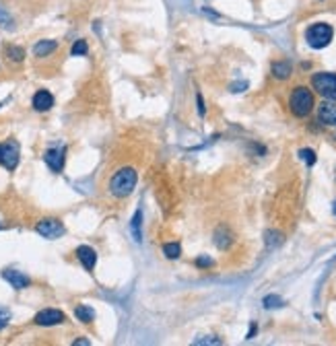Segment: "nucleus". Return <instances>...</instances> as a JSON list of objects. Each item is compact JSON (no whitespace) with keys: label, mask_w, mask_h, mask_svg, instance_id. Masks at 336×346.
<instances>
[{"label":"nucleus","mask_w":336,"mask_h":346,"mask_svg":"<svg viewBox=\"0 0 336 346\" xmlns=\"http://www.w3.org/2000/svg\"><path fill=\"white\" fill-rule=\"evenodd\" d=\"M136 171L132 167H122L114 173V177H111V182H109V192L114 194L116 198H126V196H130L132 190L136 188Z\"/></svg>","instance_id":"obj_1"},{"label":"nucleus","mask_w":336,"mask_h":346,"mask_svg":"<svg viewBox=\"0 0 336 346\" xmlns=\"http://www.w3.org/2000/svg\"><path fill=\"white\" fill-rule=\"evenodd\" d=\"M289 107H291L293 116H297V118L310 116L314 109V93L307 87H295L289 97Z\"/></svg>","instance_id":"obj_2"},{"label":"nucleus","mask_w":336,"mask_h":346,"mask_svg":"<svg viewBox=\"0 0 336 346\" xmlns=\"http://www.w3.org/2000/svg\"><path fill=\"white\" fill-rule=\"evenodd\" d=\"M332 37H334V29L328 23H314L312 27H307V31H305V41L314 50H322V48L330 46Z\"/></svg>","instance_id":"obj_3"},{"label":"nucleus","mask_w":336,"mask_h":346,"mask_svg":"<svg viewBox=\"0 0 336 346\" xmlns=\"http://www.w3.org/2000/svg\"><path fill=\"white\" fill-rule=\"evenodd\" d=\"M312 87L324 99L336 101V74L334 72H316L312 76Z\"/></svg>","instance_id":"obj_4"},{"label":"nucleus","mask_w":336,"mask_h":346,"mask_svg":"<svg viewBox=\"0 0 336 346\" xmlns=\"http://www.w3.org/2000/svg\"><path fill=\"white\" fill-rule=\"evenodd\" d=\"M35 231L46 239H58L64 235V225L58 218H44L35 225Z\"/></svg>","instance_id":"obj_5"},{"label":"nucleus","mask_w":336,"mask_h":346,"mask_svg":"<svg viewBox=\"0 0 336 346\" xmlns=\"http://www.w3.org/2000/svg\"><path fill=\"white\" fill-rule=\"evenodd\" d=\"M19 144L17 140H8L6 144H2V153H0V163L4 165L8 171H12L19 165Z\"/></svg>","instance_id":"obj_6"},{"label":"nucleus","mask_w":336,"mask_h":346,"mask_svg":"<svg viewBox=\"0 0 336 346\" xmlns=\"http://www.w3.org/2000/svg\"><path fill=\"white\" fill-rule=\"evenodd\" d=\"M64 155H66V148L62 146H56V148H50V150H46V155H44V161L48 163V167L52 169V171H62L64 169Z\"/></svg>","instance_id":"obj_7"},{"label":"nucleus","mask_w":336,"mask_h":346,"mask_svg":"<svg viewBox=\"0 0 336 346\" xmlns=\"http://www.w3.org/2000/svg\"><path fill=\"white\" fill-rule=\"evenodd\" d=\"M64 322V313L58 311V309H44V311H39L35 315V324L37 326H58Z\"/></svg>","instance_id":"obj_8"},{"label":"nucleus","mask_w":336,"mask_h":346,"mask_svg":"<svg viewBox=\"0 0 336 346\" xmlns=\"http://www.w3.org/2000/svg\"><path fill=\"white\" fill-rule=\"evenodd\" d=\"M2 278L6 282H10V286L15 288V290H23V288H27V286L31 284L29 276H25L23 272H17V270H4L2 272Z\"/></svg>","instance_id":"obj_9"},{"label":"nucleus","mask_w":336,"mask_h":346,"mask_svg":"<svg viewBox=\"0 0 336 346\" xmlns=\"http://www.w3.org/2000/svg\"><path fill=\"white\" fill-rule=\"evenodd\" d=\"M318 118L322 124H326V126H336V103L326 99L318 107Z\"/></svg>","instance_id":"obj_10"},{"label":"nucleus","mask_w":336,"mask_h":346,"mask_svg":"<svg viewBox=\"0 0 336 346\" xmlns=\"http://www.w3.org/2000/svg\"><path fill=\"white\" fill-rule=\"evenodd\" d=\"M31 103H33L35 112H48V109L54 107V95L50 91H46V89H41V91H37L33 95V101Z\"/></svg>","instance_id":"obj_11"},{"label":"nucleus","mask_w":336,"mask_h":346,"mask_svg":"<svg viewBox=\"0 0 336 346\" xmlns=\"http://www.w3.org/2000/svg\"><path fill=\"white\" fill-rule=\"evenodd\" d=\"M77 258L81 260V264L85 266V270H89V272L97 264V254H95L93 247H89V245H79L77 247Z\"/></svg>","instance_id":"obj_12"},{"label":"nucleus","mask_w":336,"mask_h":346,"mask_svg":"<svg viewBox=\"0 0 336 346\" xmlns=\"http://www.w3.org/2000/svg\"><path fill=\"white\" fill-rule=\"evenodd\" d=\"M56 48H58V44H56L54 39H41V41H37V44H35L33 54H35L37 58H46V56H50Z\"/></svg>","instance_id":"obj_13"},{"label":"nucleus","mask_w":336,"mask_h":346,"mask_svg":"<svg viewBox=\"0 0 336 346\" xmlns=\"http://www.w3.org/2000/svg\"><path fill=\"white\" fill-rule=\"evenodd\" d=\"M75 315H77V320L83 322V324H91V322L95 320V311H93V307H89V305H79V307L75 309Z\"/></svg>","instance_id":"obj_14"},{"label":"nucleus","mask_w":336,"mask_h":346,"mask_svg":"<svg viewBox=\"0 0 336 346\" xmlns=\"http://www.w3.org/2000/svg\"><path fill=\"white\" fill-rule=\"evenodd\" d=\"M272 74H274L276 78H281V80L289 78V76H291V64L285 62V60L274 62V64H272Z\"/></svg>","instance_id":"obj_15"},{"label":"nucleus","mask_w":336,"mask_h":346,"mask_svg":"<svg viewBox=\"0 0 336 346\" xmlns=\"http://www.w3.org/2000/svg\"><path fill=\"white\" fill-rule=\"evenodd\" d=\"M6 56H8V60H12V62H23L25 50L19 48V46H8V48H6Z\"/></svg>","instance_id":"obj_16"},{"label":"nucleus","mask_w":336,"mask_h":346,"mask_svg":"<svg viewBox=\"0 0 336 346\" xmlns=\"http://www.w3.org/2000/svg\"><path fill=\"white\" fill-rule=\"evenodd\" d=\"M163 254L169 258V260H175L181 254V247H179V243H165L163 245Z\"/></svg>","instance_id":"obj_17"},{"label":"nucleus","mask_w":336,"mask_h":346,"mask_svg":"<svg viewBox=\"0 0 336 346\" xmlns=\"http://www.w3.org/2000/svg\"><path fill=\"white\" fill-rule=\"evenodd\" d=\"M141 218H143V210H136V214H134V218H132V225H130L136 241L143 239V235H141Z\"/></svg>","instance_id":"obj_18"},{"label":"nucleus","mask_w":336,"mask_h":346,"mask_svg":"<svg viewBox=\"0 0 336 346\" xmlns=\"http://www.w3.org/2000/svg\"><path fill=\"white\" fill-rule=\"evenodd\" d=\"M264 307L266 309H274V307H281L283 305V299L278 297V295H268V297H264Z\"/></svg>","instance_id":"obj_19"},{"label":"nucleus","mask_w":336,"mask_h":346,"mask_svg":"<svg viewBox=\"0 0 336 346\" xmlns=\"http://www.w3.org/2000/svg\"><path fill=\"white\" fill-rule=\"evenodd\" d=\"M87 52H89V46H87V41H83V39L75 41V46H73V50H71L73 56H85Z\"/></svg>","instance_id":"obj_20"},{"label":"nucleus","mask_w":336,"mask_h":346,"mask_svg":"<svg viewBox=\"0 0 336 346\" xmlns=\"http://www.w3.org/2000/svg\"><path fill=\"white\" fill-rule=\"evenodd\" d=\"M301 159L307 163V165H314L316 163V153H314V150L312 148H301Z\"/></svg>","instance_id":"obj_21"},{"label":"nucleus","mask_w":336,"mask_h":346,"mask_svg":"<svg viewBox=\"0 0 336 346\" xmlns=\"http://www.w3.org/2000/svg\"><path fill=\"white\" fill-rule=\"evenodd\" d=\"M0 25H2V27H12V19H10L8 10L2 4H0Z\"/></svg>","instance_id":"obj_22"},{"label":"nucleus","mask_w":336,"mask_h":346,"mask_svg":"<svg viewBox=\"0 0 336 346\" xmlns=\"http://www.w3.org/2000/svg\"><path fill=\"white\" fill-rule=\"evenodd\" d=\"M196 266H200V268H208V266H213V260H211V258H206V256H202V258L196 260Z\"/></svg>","instance_id":"obj_23"},{"label":"nucleus","mask_w":336,"mask_h":346,"mask_svg":"<svg viewBox=\"0 0 336 346\" xmlns=\"http://www.w3.org/2000/svg\"><path fill=\"white\" fill-rule=\"evenodd\" d=\"M10 322V313L8 311H4V309H0V330H2L6 324Z\"/></svg>","instance_id":"obj_24"},{"label":"nucleus","mask_w":336,"mask_h":346,"mask_svg":"<svg viewBox=\"0 0 336 346\" xmlns=\"http://www.w3.org/2000/svg\"><path fill=\"white\" fill-rule=\"evenodd\" d=\"M196 103H198V114L204 116V114H206V107H204V101H202V95H200V93L196 95Z\"/></svg>","instance_id":"obj_25"},{"label":"nucleus","mask_w":336,"mask_h":346,"mask_svg":"<svg viewBox=\"0 0 336 346\" xmlns=\"http://www.w3.org/2000/svg\"><path fill=\"white\" fill-rule=\"evenodd\" d=\"M240 89H248V82H235V85H231L233 93H240Z\"/></svg>","instance_id":"obj_26"},{"label":"nucleus","mask_w":336,"mask_h":346,"mask_svg":"<svg viewBox=\"0 0 336 346\" xmlns=\"http://www.w3.org/2000/svg\"><path fill=\"white\" fill-rule=\"evenodd\" d=\"M194 344H221V340H217V338H208V340H194Z\"/></svg>","instance_id":"obj_27"},{"label":"nucleus","mask_w":336,"mask_h":346,"mask_svg":"<svg viewBox=\"0 0 336 346\" xmlns=\"http://www.w3.org/2000/svg\"><path fill=\"white\" fill-rule=\"evenodd\" d=\"M73 344H75V346H77V344H79V346H89V340H85V338H79V340H75Z\"/></svg>","instance_id":"obj_28"},{"label":"nucleus","mask_w":336,"mask_h":346,"mask_svg":"<svg viewBox=\"0 0 336 346\" xmlns=\"http://www.w3.org/2000/svg\"><path fill=\"white\" fill-rule=\"evenodd\" d=\"M332 210H334V214H336V202H334V206H332Z\"/></svg>","instance_id":"obj_29"},{"label":"nucleus","mask_w":336,"mask_h":346,"mask_svg":"<svg viewBox=\"0 0 336 346\" xmlns=\"http://www.w3.org/2000/svg\"><path fill=\"white\" fill-rule=\"evenodd\" d=\"M0 153H2V144H0Z\"/></svg>","instance_id":"obj_30"}]
</instances>
